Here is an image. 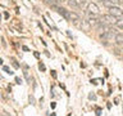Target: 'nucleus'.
Listing matches in <instances>:
<instances>
[{
  "label": "nucleus",
  "instance_id": "nucleus-11",
  "mask_svg": "<svg viewBox=\"0 0 123 116\" xmlns=\"http://www.w3.org/2000/svg\"><path fill=\"white\" fill-rule=\"evenodd\" d=\"M48 4H50V5H55V4L58 3V0H45Z\"/></svg>",
  "mask_w": 123,
  "mask_h": 116
},
{
  "label": "nucleus",
  "instance_id": "nucleus-15",
  "mask_svg": "<svg viewBox=\"0 0 123 116\" xmlns=\"http://www.w3.org/2000/svg\"><path fill=\"white\" fill-rule=\"evenodd\" d=\"M108 1H109V3H111L113 5H115V4H118V1H119V0H108Z\"/></svg>",
  "mask_w": 123,
  "mask_h": 116
},
{
  "label": "nucleus",
  "instance_id": "nucleus-18",
  "mask_svg": "<svg viewBox=\"0 0 123 116\" xmlns=\"http://www.w3.org/2000/svg\"><path fill=\"white\" fill-rule=\"evenodd\" d=\"M15 81H17V84H21L22 83V80L19 79V77H15Z\"/></svg>",
  "mask_w": 123,
  "mask_h": 116
},
{
  "label": "nucleus",
  "instance_id": "nucleus-9",
  "mask_svg": "<svg viewBox=\"0 0 123 116\" xmlns=\"http://www.w3.org/2000/svg\"><path fill=\"white\" fill-rule=\"evenodd\" d=\"M10 61H12V65L14 66V68H19V63H17V61L14 58H10Z\"/></svg>",
  "mask_w": 123,
  "mask_h": 116
},
{
  "label": "nucleus",
  "instance_id": "nucleus-16",
  "mask_svg": "<svg viewBox=\"0 0 123 116\" xmlns=\"http://www.w3.org/2000/svg\"><path fill=\"white\" fill-rule=\"evenodd\" d=\"M38 68H40L41 71H45V66L42 65V63H40V65H38Z\"/></svg>",
  "mask_w": 123,
  "mask_h": 116
},
{
  "label": "nucleus",
  "instance_id": "nucleus-12",
  "mask_svg": "<svg viewBox=\"0 0 123 116\" xmlns=\"http://www.w3.org/2000/svg\"><path fill=\"white\" fill-rule=\"evenodd\" d=\"M88 99L90 101H96V95L94 94V93H91V94L88 95Z\"/></svg>",
  "mask_w": 123,
  "mask_h": 116
},
{
  "label": "nucleus",
  "instance_id": "nucleus-19",
  "mask_svg": "<svg viewBox=\"0 0 123 116\" xmlns=\"http://www.w3.org/2000/svg\"><path fill=\"white\" fill-rule=\"evenodd\" d=\"M33 56H35V57H36V58H38V57H40V54H38L37 52H35V53H33Z\"/></svg>",
  "mask_w": 123,
  "mask_h": 116
},
{
  "label": "nucleus",
  "instance_id": "nucleus-17",
  "mask_svg": "<svg viewBox=\"0 0 123 116\" xmlns=\"http://www.w3.org/2000/svg\"><path fill=\"white\" fill-rule=\"evenodd\" d=\"M30 102L32 103V104H35V98H33L32 95H30Z\"/></svg>",
  "mask_w": 123,
  "mask_h": 116
},
{
  "label": "nucleus",
  "instance_id": "nucleus-20",
  "mask_svg": "<svg viewBox=\"0 0 123 116\" xmlns=\"http://www.w3.org/2000/svg\"><path fill=\"white\" fill-rule=\"evenodd\" d=\"M22 49L26 50V52H28V48H27V46H22Z\"/></svg>",
  "mask_w": 123,
  "mask_h": 116
},
{
  "label": "nucleus",
  "instance_id": "nucleus-21",
  "mask_svg": "<svg viewBox=\"0 0 123 116\" xmlns=\"http://www.w3.org/2000/svg\"><path fill=\"white\" fill-rule=\"evenodd\" d=\"M3 116H10L9 114H6V112H4V114H3Z\"/></svg>",
  "mask_w": 123,
  "mask_h": 116
},
{
  "label": "nucleus",
  "instance_id": "nucleus-1",
  "mask_svg": "<svg viewBox=\"0 0 123 116\" xmlns=\"http://www.w3.org/2000/svg\"><path fill=\"white\" fill-rule=\"evenodd\" d=\"M51 8L56 12V13H59V14L62 15V17H63V18L65 19V21H71V12H69V10L64 9L63 7L56 5V4H55V5H51Z\"/></svg>",
  "mask_w": 123,
  "mask_h": 116
},
{
  "label": "nucleus",
  "instance_id": "nucleus-24",
  "mask_svg": "<svg viewBox=\"0 0 123 116\" xmlns=\"http://www.w3.org/2000/svg\"><path fill=\"white\" fill-rule=\"evenodd\" d=\"M0 116H3V115H0Z\"/></svg>",
  "mask_w": 123,
  "mask_h": 116
},
{
  "label": "nucleus",
  "instance_id": "nucleus-2",
  "mask_svg": "<svg viewBox=\"0 0 123 116\" xmlns=\"http://www.w3.org/2000/svg\"><path fill=\"white\" fill-rule=\"evenodd\" d=\"M109 14H111L115 18H122L123 17V9L118 5H111V7H109Z\"/></svg>",
  "mask_w": 123,
  "mask_h": 116
},
{
  "label": "nucleus",
  "instance_id": "nucleus-6",
  "mask_svg": "<svg viewBox=\"0 0 123 116\" xmlns=\"http://www.w3.org/2000/svg\"><path fill=\"white\" fill-rule=\"evenodd\" d=\"M114 40L118 45H123V32H119V34H115L114 35Z\"/></svg>",
  "mask_w": 123,
  "mask_h": 116
},
{
  "label": "nucleus",
  "instance_id": "nucleus-10",
  "mask_svg": "<svg viewBox=\"0 0 123 116\" xmlns=\"http://www.w3.org/2000/svg\"><path fill=\"white\" fill-rule=\"evenodd\" d=\"M78 4H80V8H82V7H87L86 0H78Z\"/></svg>",
  "mask_w": 123,
  "mask_h": 116
},
{
  "label": "nucleus",
  "instance_id": "nucleus-14",
  "mask_svg": "<svg viewBox=\"0 0 123 116\" xmlns=\"http://www.w3.org/2000/svg\"><path fill=\"white\" fill-rule=\"evenodd\" d=\"M23 73H25V77H26V80H27V81H30V76H28V72H27V71H25Z\"/></svg>",
  "mask_w": 123,
  "mask_h": 116
},
{
  "label": "nucleus",
  "instance_id": "nucleus-7",
  "mask_svg": "<svg viewBox=\"0 0 123 116\" xmlns=\"http://www.w3.org/2000/svg\"><path fill=\"white\" fill-rule=\"evenodd\" d=\"M68 5L73 8V9H80V4H78V0H67Z\"/></svg>",
  "mask_w": 123,
  "mask_h": 116
},
{
  "label": "nucleus",
  "instance_id": "nucleus-8",
  "mask_svg": "<svg viewBox=\"0 0 123 116\" xmlns=\"http://www.w3.org/2000/svg\"><path fill=\"white\" fill-rule=\"evenodd\" d=\"M115 27H117V29H119V30H122V31H123V19H122V18L117 19V22H115Z\"/></svg>",
  "mask_w": 123,
  "mask_h": 116
},
{
  "label": "nucleus",
  "instance_id": "nucleus-5",
  "mask_svg": "<svg viewBox=\"0 0 123 116\" xmlns=\"http://www.w3.org/2000/svg\"><path fill=\"white\" fill-rule=\"evenodd\" d=\"M103 19L106 23H110V25H115V22H117V18L113 17L111 14H104L103 15Z\"/></svg>",
  "mask_w": 123,
  "mask_h": 116
},
{
  "label": "nucleus",
  "instance_id": "nucleus-4",
  "mask_svg": "<svg viewBox=\"0 0 123 116\" xmlns=\"http://www.w3.org/2000/svg\"><path fill=\"white\" fill-rule=\"evenodd\" d=\"M71 21H72L73 23H74L76 26H78V27H81V25H82L81 17L76 13V12H71Z\"/></svg>",
  "mask_w": 123,
  "mask_h": 116
},
{
  "label": "nucleus",
  "instance_id": "nucleus-13",
  "mask_svg": "<svg viewBox=\"0 0 123 116\" xmlns=\"http://www.w3.org/2000/svg\"><path fill=\"white\" fill-rule=\"evenodd\" d=\"M3 70H4V71H5V72H8V73H13V72H12L9 68L6 67V66H4V67H3Z\"/></svg>",
  "mask_w": 123,
  "mask_h": 116
},
{
  "label": "nucleus",
  "instance_id": "nucleus-23",
  "mask_svg": "<svg viewBox=\"0 0 123 116\" xmlns=\"http://www.w3.org/2000/svg\"><path fill=\"white\" fill-rule=\"evenodd\" d=\"M98 1H103V3H104V0H98Z\"/></svg>",
  "mask_w": 123,
  "mask_h": 116
},
{
  "label": "nucleus",
  "instance_id": "nucleus-22",
  "mask_svg": "<svg viewBox=\"0 0 123 116\" xmlns=\"http://www.w3.org/2000/svg\"><path fill=\"white\" fill-rule=\"evenodd\" d=\"M63 1H67V0H58V3H63Z\"/></svg>",
  "mask_w": 123,
  "mask_h": 116
},
{
  "label": "nucleus",
  "instance_id": "nucleus-3",
  "mask_svg": "<svg viewBox=\"0 0 123 116\" xmlns=\"http://www.w3.org/2000/svg\"><path fill=\"white\" fill-rule=\"evenodd\" d=\"M87 12L88 13H92V14H99L100 9H99V7L96 3H88L87 4Z\"/></svg>",
  "mask_w": 123,
  "mask_h": 116
}]
</instances>
